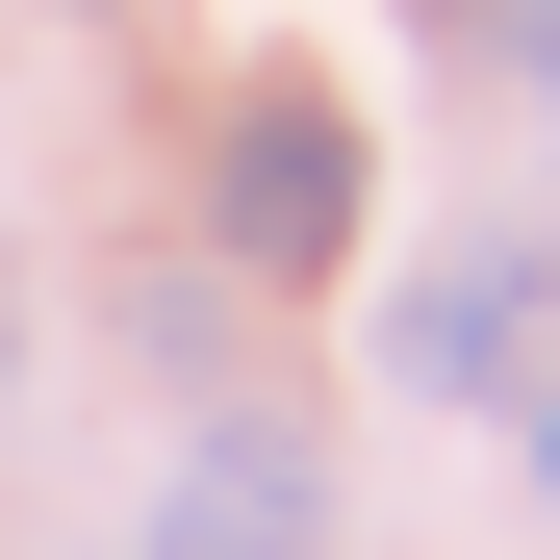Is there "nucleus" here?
I'll use <instances>...</instances> for the list:
<instances>
[{
    "instance_id": "nucleus-1",
    "label": "nucleus",
    "mask_w": 560,
    "mask_h": 560,
    "mask_svg": "<svg viewBox=\"0 0 560 560\" xmlns=\"http://www.w3.org/2000/svg\"><path fill=\"white\" fill-rule=\"evenodd\" d=\"M205 230H230V280H331V255H357V103L255 77L230 153H205Z\"/></svg>"
},
{
    "instance_id": "nucleus-2",
    "label": "nucleus",
    "mask_w": 560,
    "mask_h": 560,
    "mask_svg": "<svg viewBox=\"0 0 560 560\" xmlns=\"http://www.w3.org/2000/svg\"><path fill=\"white\" fill-rule=\"evenodd\" d=\"M535 306H560V255H433L383 306V408H510L535 383Z\"/></svg>"
},
{
    "instance_id": "nucleus-3",
    "label": "nucleus",
    "mask_w": 560,
    "mask_h": 560,
    "mask_svg": "<svg viewBox=\"0 0 560 560\" xmlns=\"http://www.w3.org/2000/svg\"><path fill=\"white\" fill-rule=\"evenodd\" d=\"M153 560H331V485H306V433H205L178 458V510H153Z\"/></svg>"
},
{
    "instance_id": "nucleus-4",
    "label": "nucleus",
    "mask_w": 560,
    "mask_h": 560,
    "mask_svg": "<svg viewBox=\"0 0 560 560\" xmlns=\"http://www.w3.org/2000/svg\"><path fill=\"white\" fill-rule=\"evenodd\" d=\"M485 51H510V77H535V103H560V0H485Z\"/></svg>"
},
{
    "instance_id": "nucleus-5",
    "label": "nucleus",
    "mask_w": 560,
    "mask_h": 560,
    "mask_svg": "<svg viewBox=\"0 0 560 560\" xmlns=\"http://www.w3.org/2000/svg\"><path fill=\"white\" fill-rule=\"evenodd\" d=\"M535 510H560V383H535Z\"/></svg>"
},
{
    "instance_id": "nucleus-6",
    "label": "nucleus",
    "mask_w": 560,
    "mask_h": 560,
    "mask_svg": "<svg viewBox=\"0 0 560 560\" xmlns=\"http://www.w3.org/2000/svg\"><path fill=\"white\" fill-rule=\"evenodd\" d=\"M0 383H26V306H0Z\"/></svg>"
}]
</instances>
